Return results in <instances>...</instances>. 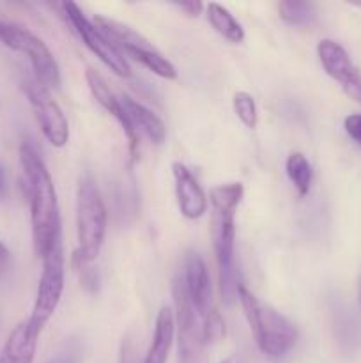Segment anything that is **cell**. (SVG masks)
Returning <instances> with one entry per match:
<instances>
[{"label": "cell", "instance_id": "6da1fadb", "mask_svg": "<svg viewBox=\"0 0 361 363\" xmlns=\"http://www.w3.org/2000/svg\"><path fill=\"white\" fill-rule=\"evenodd\" d=\"M20 162L25 177V191L30 206L32 243L39 259L45 257L57 243L62 241V222L50 170L35 151L34 145L23 142L20 147Z\"/></svg>", "mask_w": 361, "mask_h": 363}, {"label": "cell", "instance_id": "7a4b0ae2", "mask_svg": "<svg viewBox=\"0 0 361 363\" xmlns=\"http://www.w3.org/2000/svg\"><path fill=\"white\" fill-rule=\"evenodd\" d=\"M244 186L241 183L219 184L211 188L209 201H211V240L214 248L216 261L219 272V289L225 305H232L237 300L236 259V211L243 201Z\"/></svg>", "mask_w": 361, "mask_h": 363}, {"label": "cell", "instance_id": "3957f363", "mask_svg": "<svg viewBox=\"0 0 361 363\" xmlns=\"http://www.w3.org/2000/svg\"><path fill=\"white\" fill-rule=\"evenodd\" d=\"M237 300L260 353L269 360H282L287 357L297 342L296 326L271 305L258 300L243 284L237 289Z\"/></svg>", "mask_w": 361, "mask_h": 363}, {"label": "cell", "instance_id": "277c9868", "mask_svg": "<svg viewBox=\"0 0 361 363\" xmlns=\"http://www.w3.org/2000/svg\"><path fill=\"white\" fill-rule=\"evenodd\" d=\"M106 206L98 190L94 177L85 174L78 183L76 194V233L78 248L74 252V261H96L105 243L106 234Z\"/></svg>", "mask_w": 361, "mask_h": 363}, {"label": "cell", "instance_id": "5b68a950", "mask_svg": "<svg viewBox=\"0 0 361 363\" xmlns=\"http://www.w3.org/2000/svg\"><path fill=\"white\" fill-rule=\"evenodd\" d=\"M92 23L110 39V43L122 55L131 57L142 66L147 67L149 71H152L158 77L166 78V80H176L177 78L176 66L159 50H156V46L147 38H144L140 32L131 28L130 25L113 20V18L103 16V14H96Z\"/></svg>", "mask_w": 361, "mask_h": 363}, {"label": "cell", "instance_id": "8992f818", "mask_svg": "<svg viewBox=\"0 0 361 363\" xmlns=\"http://www.w3.org/2000/svg\"><path fill=\"white\" fill-rule=\"evenodd\" d=\"M0 43L7 48L20 52L28 57L34 71V78L46 89H55L60 85V69L55 57L41 38L21 25L0 18Z\"/></svg>", "mask_w": 361, "mask_h": 363}, {"label": "cell", "instance_id": "52a82bcc", "mask_svg": "<svg viewBox=\"0 0 361 363\" xmlns=\"http://www.w3.org/2000/svg\"><path fill=\"white\" fill-rule=\"evenodd\" d=\"M173 307H176V328H177V353L179 363H205L204 319L197 314L195 307L184 289L180 273L172 282Z\"/></svg>", "mask_w": 361, "mask_h": 363}, {"label": "cell", "instance_id": "ba28073f", "mask_svg": "<svg viewBox=\"0 0 361 363\" xmlns=\"http://www.w3.org/2000/svg\"><path fill=\"white\" fill-rule=\"evenodd\" d=\"M42 261L41 279H39L38 294H35L34 308H32L30 318L27 319L28 328L32 333L39 337L46 323L53 318L57 307L60 303V298L64 293V250L62 241L57 243Z\"/></svg>", "mask_w": 361, "mask_h": 363}, {"label": "cell", "instance_id": "9c48e42d", "mask_svg": "<svg viewBox=\"0 0 361 363\" xmlns=\"http://www.w3.org/2000/svg\"><path fill=\"white\" fill-rule=\"evenodd\" d=\"M64 9V16L69 21L73 30L76 32L78 38L84 41V45L108 67L112 73L117 77L130 78L131 77V66L126 60V57L110 43V39L88 20L84 14V11L76 6L74 2H64L60 6Z\"/></svg>", "mask_w": 361, "mask_h": 363}, {"label": "cell", "instance_id": "30bf717a", "mask_svg": "<svg viewBox=\"0 0 361 363\" xmlns=\"http://www.w3.org/2000/svg\"><path fill=\"white\" fill-rule=\"evenodd\" d=\"M21 85L46 140L53 147H64L69 142V123L64 110L50 94V89L39 84L35 78H23Z\"/></svg>", "mask_w": 361, "mask_h": 363}, {"label": "cell", "instance_id": "8fae6325", "mask_svg": "<svg viewBox=\"0 0 361 363\" xmlns=\"http://www.w3.org/2000/svg\"><path fill=\"white\" fill-rule=\"evenodd\" d=\"M317 55L326 73L338 82L347 96L361 103V73L345 48L333 39H322L317 45Z\"/></svg>", "mask_w": 361, "mask_h": 363}, {"label": "cell", "instance_id": "7c38bea8", "mask_svg": "<svg viewBox=\"0 0 361 363\" xmlns=\"http://www.w3.org/2000/svg\"><path fill=\"white\" fill-rule=\"evenodd\" d=\"M180 279H183L184 289H186L188 298H190L197 314L202 319L207 318L214 311L212 308V287L207 273V266H205L204 259L197 252L190 250L184 255Z\"/></svg>", "mask_w": 361, "mask_h": 363}, {"label": "cell", "instance_id": "4fadbf2b", "mask_svg": "<svg viewBox=\"0 0 361 363\" xmlns=\"http://www.w3.org/2000/svg\"><path fill=\"white\" fill-rule=\"evenodd\" d=\"M172 176L176 181V195L180 215L188 220H197L207 211V197L197 177L184 163H172Z\"/></svg>", "mask_w": 361, "mask_h": 363}, {"label": "cell", "instance_id": "5bb4252c", "mask_svg": "<svg viewBox=\"0 0 361 363\" xmlns=\"http://www.w3.org/2000/svg\"><path fill=\"white\" fill-rule=\"evenodd\" d=\"M85 80H87V85H88V89H91V92H92V96H94L96 101H98L99 105H101L103 108H105L106 112H108L110 116H112L113 119L120 124V128H122L127 142H130V152L134 160L138 155V133L134 131V128L131 126L130 119H127L126 110H124V106H122V101H120V99L117 98L112 91H110L106 80L98 73V71H94V69L85 71Z\"/></svg>", "mask_w": 361, "mask_h": 363}, {"label": "cell", "instance_id": "9a60e30c", "mask_svg": "<svg viewBox=\"0 0 361 363\" xmlns=\"http://www.w3.org/2000/svg\"><path fill=\"white\" fill-rule=\"evenodd\" d=\"M122 101L124 110H126V116L130 119L131 126L134 128V131H140L144 133L152 144L161 145L166 138V126L151 108H147L145 105H142L137 99L130 98V96L124 94L120 98Z\"/></svg>", "mask_w": 361, "mask_h": 363}, {"label": "cell", "instance_id": "2e32d148", "mask_svg": "<svg viewBox=\"0 0 361 363\" xmlns=\"http://www.w3.org/2000/svg\"><path fill=\"white\" fill-rule=\"evenodd\" d=\"M173 335H176V319H173L172 308L161 307L156 315L152 342L149 346L147 354H145L144 363H166Z\"/></svg>", "mask_w": 361, "mask_h": 363}, {"label": "cell", "instance_id": "e0dca14e", "mask_svg": "<svg viewBox=\"0 0 361 363\" xmlns=\"http://www.w3.org/2000/svg\"><path fill=\"white\" fill-rule=\"evenodd\" d=\"M38 347V335L32 333L28 323L14 326L0 353V363H32Z\"/></svg>", "mask_w": 361, "mask_h": 363}, {"label": "cell", "instance_id": "ac0fdd59", "mask_svg": "<svg viewBox=\"0 0 361 363\" xmlns=\"http://www.w3.org/2000/svg\"><path fill=\"white\" fill-rule=\"evenodd\" d=\"M205 13H207V20L211 27L218 32L219 35L230 43H243L244 41V28L239 21L236 20L232 13L222 4L209 2L205 6Z\"/></svg>", "mask_w": 361, "mask_h": 363}, {"label": "cell", "instance_id": "d6986e66", "mask_svg": "<svg viewBox=\"0 0 361 363\" xmlns=\"http://www.w3.org/2000/svg\"><path fill=\"white\" fill-rule=\"evenodd\" d=\"M285 170L290 183L297 190V194L301 197L308 195V191L311 188V179H314V170H311V165L306 160V156L303 152H292V155H289V158L285 162Z\"/></svg>", "mask_w": 361, "mask_h": 363}, {"label": "cell", "instance_id": "ffe728a7", "mask_svg": "<svg viewBox=\"0 0 361 363\" xmlns=\"http://www.w3.org/2000/svg\"><path fill=\"white\" fill-rule=\"evenodd\" d=\"M280 18L290 27H306L315 21V6L310 2H297V0H283L278 4Z\"/></svg>", "mask_w": 361, "mask_h": 363}, {"label": "cell", "instance_id": "44dd1931", "mask_svg": "<svg viewBox=\"0 0 361 363\" xmlns=\"http://www.w3.org/2000/svg\"><path fill=\"white\" fill-rule=\"evenodd\" d=\"M232 106L237 119H239L248 130H255V128H257L258 110H257V103H255L253 96L248 94V92L244 91L236 92L232 98Z\"/></svg>", "mask_w": 361, "mask_h": 363}, {"label": "cell", "instance_id": "7402d4cb", "mask_svg": "<svg viewBox=\"0 0 361 363\" xmlns=\"http://www.w3.org/2000/svg\"><path fill=\"white\" fill-rule=\"evenodd\" d=\"M85 342L81 337L71 335L59 346L46 363H84Z\"/></svg>", "mask_w": 361, "mask_h": 363}, {"label": "cell", "instance_id": "603a6c76", "mask_svg": "<svg viewBox=\"0 0 361 363\" xmlns=\"http://www.w3.org/2000/svg\"><path fill=\"white\" fill-rule=\"evenodd\" d=\"M225 335V323H223L222 315L216 311H212L207 318H204V339L205 342L212 344L218 342Z\"/></svg>", "mask_w": 361, "mask_h": 363}, {"label": "cell", "instance_id": "cb8c5ba5", "mask_svg": "<svg viewBox=\"0 0 361 363\" xmlns=\"http://www.w3.org/2000/svg\"><path fill=\"white\" fill-rule=\"evenodd\" d=\"M76 262V268H78V273H80V282H81V287H84L85 291H88V293H96L99 287V275L98 272H94L92 268H88V264H85V262Z\"/></svg>", "mask_w": 361, "mask_h": 363}, {"label": "cell", "instance_id": "d4e9b609", "mask_svg": "<svg viewBox=\"0 0 361 363\" xmlns=\"http://www.w3.org/2000/svg\"><path fill=\"white\" fill-rule=\"evenodd\" d=\"M343 126H345L347 135L361 145V113H353V116L345 117Z\"/></svg>", "mask_w": 361, "mask_h": 363}, {"label": "cell", "instance_id": "484cf974", "mask_svg": "<svg viewBox=\"0 0 361 363\" xmlns=\"http://www.w3.org/2000/svg\"><path fill=\"white\" fill-rule=\"evenodd\" d=\"M117 363H134V346L130 337L122 339L119 351V362Z\"/></svg>", "mask_w": 361, "mask_h": 363}, {"label": "cell", "instance_id": "4316f807", "mask_svg": "<svg viewBox=\"0 0 361 363\" xmlns=\"http://www.w3.org/2000/svg\"><path fill=\"white\" fill-rule=\"evenodd\" d=\"M177 7H179L180 11H183V13H186L188 16H191V18H197V16H200V13L202 11L205 9V6L204 4H200V2H195V0H191V2H180V4H176Z\"/></svg>", "mask_w": 361, "mask_h": 363}, {"label": "cell", "instance_id": "83f0119b", "mask_svg": "<svg viewBox=\"0 0 361 363\" xmlns=\"http://www.w3.org/2000/svg\"><path fill=\"white\" fill-rule=\"evenodd\" d=\"M11 264H13V259H11V252L7 250L6 245L0 241V279L6 277L9 273Z\"/></svg>", "mask_w": 361, "mask_h": 363}, {"label": "cell", "instance_id": "f1b7e54d", "mask_svg": "<svg viewBox=\"0 0 361 363\" xmlns=\"http://www.w3.org/2000/svg\"><path fill=\"white\" fill-rule=\"evenodd\" d=\"M7 195V176H6V169L0 163V201H4Z\"/></svg>", "mask_w": 361, "mask_h": 363}, {"label": "cell", "instance_id": "f546056e", "mask_svg": "<svg viewBox=\"0 0 361 363\" xmlns=\"http://www.w3.org/2000/svg\"><path fill=\"white\" fill-rule=\"evenodd\" d=\"M219 363H246V362H244L243 357H239V354H230L229 358H225V360Z\"/></svg>", "mask_w": 361, "mask_h": 363}]
</instances>
